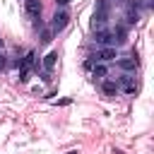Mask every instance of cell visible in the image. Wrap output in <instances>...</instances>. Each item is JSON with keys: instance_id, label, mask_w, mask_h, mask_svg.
<instances>
[{"instance_id": "obj_17", "label": "cell", "mask_w": 154, "mask_h": 154, "mask_svg": "<svg viewBox=\"0 0 154 154\" xmlns=\"http://www.w3.org/2000/svg\"><path fill=\"white\" fill-rule=\"evenodd\" d=\"M2 46H5V41H2V36H0V51H2Z\"/></svg>"}, {"instance_id": "obj_14", "label": "cell", "mask_w": 154, "mask_h": 154, "mask_svg": "<svg viewBox=\"0 0 154 154\" xmlns=\"http://www.w3.org/2000/svg\"><path fill=\"white\" fill-rule=\"evenodd\" d=\"M29 72H31V70H26V67H19V82H29Z\"/></svg>"}, {"instance_id": "obj_16", "label": "cell", "mask_w": 154, "mask_h": 154, "mask_svg": "<svg viewBox=\"0 0 154 154\" xmlns=\"http://www.w3.org/2000/svg\"><path fill=\"white\" fill-rule=\"evenodd\" d=\"M70 2H72V0H55V5H58V7H65V5H70Z\"/></svg>"}, {"instance_id": "obj_5", "label": "cell", "mask_w": 154, "mask_h": 154, "mask_svg": "<svg viewBox=\"0 0 154 154\" xmlns=\"http://www.w3.org/2000/svg\"><path fill=\"white\" fill-rule=\"evenodd\" d=\"M108 24V12L106 10H94V17H91V29L99 31V29H106Z\"/></svg>"}, {"instance_id": "obj_4", "label": "cell", "mask_w": 154, "mask_h": 154, "mask_svg": "<svg viewBox=\"0 0 154 154\" xmlns=\"http://www.w3.org/2000/svg\"><path fill=\"white\" fill-rule=\"evenodd\" d=\"M116 84H118V87H123V91H125V94H135V91H137L132 72H120V75H118V79H116Z\"/></svg>"}, {"instance_id": "obj_15", "label": "cell", "mask_w": 154, "mask_h": 154, "mask_svg": "<svg viewBox=\"0 0 154 154\" xmlns=\"http://www.w3.org/2000/svg\"><path fill=\"white\" fill-rule=\"evenodd\" d=\"M5 67H7V55L0 51V70H5Z\"/></svg>"}, {"instance_id": "obj_9", "label": "cell", "mask_w": 154, "mask_h": 154, "mask_svg": "<svg viewBox=\"0 0 154 154\" xmlns=\"http://www.w3.org/2000/svg\"><path fill=\"white\" fill-rule=\"evenodd\" d=\"M106 75H108V67H106V63H94V67H91V77L94 79H106Z\"/></svg>"}, {"instance_id": "obj_18", "label": "cell", "mask_w": 154, "mask_h": 154, "mask_svg": "<svg viewBox=\"0 0 154 154\" xmlns=\"http://www.w3.org/2000/svg\"><path fill=\"white\" fill-rule=\"evenodd\" d=\"M67 154H77V149H72V152H67Z\"/></svg>"}, {"instance_id": "obj_11", "label": "cell", "mask_w": 154, "mask_h": 154, "mask_svg": "<svg viewBox=\"0 0 154 154\" xmlns=\"http://www.w3.org/2000/svg\"><path fill=\"white\" fill-rule=\"evenodd\" d=\"M55 63H58V53H55V51H51V53L43 58V63H41V65H43V70H48V72H51V70L55 67Z\"/></svg>"}, {"instance_id": "obj_7", "label": "cell", "mask_w": 154, "mask_h": 154, "mask_svg": "<svg viewBox=\"0 0 154 154\" xmlns=\"http://www.w3.org/2000/svg\"><path fill=\"white\" fill-rule=\"evenodd\" d=\"M101 91L111 99V96H116V94L120 91V87L116 84V79H101Z\"/></svg>"}, {"instance_id": "obj_3", "label": "cell", "mask_w": 154, "mask_h": 154, "mask_svg": "<svg viewBox=\"0 0 154 154\" xmlns=\"http://www.w3.org/2000/svg\"><path fill=\"white\" fill-rule=\"evenodd\" d=\"M116 65H118L120 72H135L140 63H137V55L132 53V55H123V58L118 55V58H116Z\"/></svg>"}, {"instance_id": "obj_12", "label": "cell", "mask_w": 154, "mask_h": 154, "mask_svg": "<svg viewBox=\"0 0 154 154\" xmlns=\"http://www.w3.org/2000/svg\"><path fill=\"white\" fill-rule=\"evenodd\" d=\"M128 26H132V24H137V19H140V12H128Z\"/></svg>"}, {"instance_id": "obj_10", "label": "cell", "mask_w": 154, "mask_h": 154, "mask_svg": "<svg viewBox=\"0 0 154 154\" xmlns=\"http://www.w3.org/2000/svg\"><path fill=\"white\" fill-rule=\"evenodd\" d=\"M53 36H55L53 29H51V26H43V29H41V36H38V43H41V46H48V43L53 41Z\"/></svg>"}, {"instance_id": "obj_1", "label": "cell", "mask_w": 154, "mask_h": 154, "mask_svg": "<svg viewBox=\"0 0 154 154\" xmlns=\"http://www.w3.org/2000/svg\"><path fill=\"white\" fill-rule=\"evenodd\" d=\"M70 24V12L67 10H55V14L51 17V29H53V34H58V31H63L65 26Z\"/></svg>"}, {"instance_id": "obj_13", "label": "cell", "mask_w": 154, "mask_h": 154, "mask_svg": "<svg viewBox=\"0 0 154 154\" xmlns=\"http://www.w3.org/2000/svg\"><path fill=\"white\" fill-rule=\"evenodd\" d=\"M43 26H46V24H43V19H41V14H38V17H34V31H41Z\"/></svg>"}, {"instance_id": "obj_8", "label": "cell", "mask_w": 154, "mask_h": 154, "mask_svg": "<svg viewBox=\"0 0 154 154\" xmlns=\"http://www.w3.org/2000/svg\"><path fill=\"white\" fill-rule=\"evenodd\" d=\"M24 10H26L29 17H38L43 5H41V0H24Z\"/></svg>"}, {"instance_id": "obj_6", "label": "cell", "mask_w": 154, "mask_h": 154, "mask_svg": "<svg viewBox=\"0 0 154 154\" xmlns=\"http://www.w3.org/2000/svg\"><path fill=\"white\" fill-rule=\"evenodd\" d=\"M94 43L96 46H113V31H108V29L94 31Z\"/></svg>"}, {"instance_id": "obj_2", "label": "cell", "mask_w": 154, "mask_h": 154, "mask_svg": "<svg viewBox=\"0 0 154 154\" xmlns=\"http://www.w3.org/2000/svg\"><path fill=\"white\" fill-rule=\"evenodd\" d=\"M91 58V63H111V60H116L118 58V51H116V46H101L94 55H89Z\"/></svg>"}]
</instances>
